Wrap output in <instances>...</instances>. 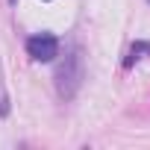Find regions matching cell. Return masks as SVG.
I'll use <instances>...</instances> for the list:
<instances>
[{
	"instance_id": "1",
	"label": "cell",
	"mask_w": 150,
	"mask_h": 150,
	"mask_svg": "<svg viewBox=\"0 0 150 150\" xmlns=\"http://www.w3.org/2000/svg\"><path fill=\"white\" fill-rule=\"evenodd\" d=\"M83 83V56L80 50H74L71 56H65V62L59 65L56 71V86H59V94L62 97H74Z\"/></svg>"
},
{
	"instance_id": "2",
	"label": "cell",
	"mask_w": 150,
	"mask_h": 150,
	"mask_svg": "<svg viewBox=\"0 0 150 150\" xmlns=\"http://www.w3.org/2000/svg\"><path fill=\"white\" fill-rule=\"evenodd\" d=\"M27 53H30L35 62H53V59L59 56V41H56V35H50V33H38V35L27 38Z\"/></svg>"
},
{
	"instance_id": "3",
	"label": "cell",
	"mask_w": 150,
	"mask_h": 150,
	"mask_svg": "<svg viewBox=\"0 0 150 150\" xmlns=\"http://www.w3.org/2000/svg\"><path fill=\"white\" fill-rule=\"evenodd\" d=\"M138 53H150V44H144V41H138V44H132V56H129L127 62H132V59H138Z\"/></svg>"
},
{
	"instance_id": "4",
	"label": "cell",
	"mask_w": 150,
	"mask_h": 150,
	"mask_svg": "<svg viewBox=\"0 0 150 150\" xmlns=\"http://www.w3.org/2000/svg\"><path fill=\"white\" fill-rule=\"evenodd\" d=\"M9 3H15V0H9Z\"/></svg>"
}]
</instances>
